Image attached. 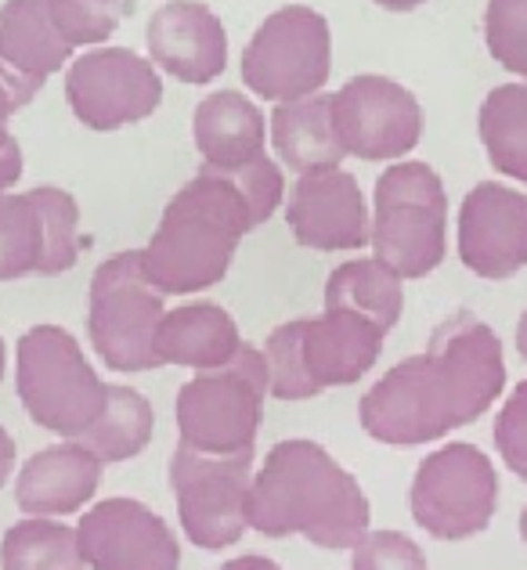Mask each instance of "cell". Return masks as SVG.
<instances>
[{
	"mask_svg": "<svg viewBox=\"0 0 527 570\" xmlns=\"http://www.w3.org/2000/svg\"><path fill=\"white\" fill-rule=\"evenodd\" d=\"M506 386L502 343L474 314H451L433 328L423 354L398 362L358 404L372 441L416 448L470 426Z\"/></svg>",
	"mask_w": 527,
	"mask_h": 570,
	"instance_id": "obj_1",
	"label": "cell"
},
{
	"mask_svg": "<svg viewBox=\"0 0 527 570\" xmlns=\"http://www.w3.org/2000/svg\"><path fill=\"white\" fill-rule=\"evenodd\" d=\"M250 528L267 538L300 534L319 549H354L369 534V499L358 480L314 441H282L253 473Z\"/></svg>",
	"mask_w": 527,
	"mask_h": 570,
	"instance_id": "obj_2",
	"label": "cell"
},
{
	"mask_svg": "<svg viewBox=\"0 0 527 570\" xmlns=\"http://www.w3.org/2000/svg\"><path fill=\"white\" fill-rule=\"evenodd\" d=\"M257 228L246 199L221 170L203 167L167 203L156 235L141 249L145 272L163 296H188L217 285L243 235Z\"/></svg>",
	"mask_w": 527,
	"mask_h": 570,
	"instance_id": "obj_3",
	"label": "cell"
},
{
	"mask_svg": "<svg viewBox=\"0 0 527 570\" xmlns=\"http://www.w3.org/2000/svg\"><path fill=\"white\" fill-rule=\"evenodd\" d=\"M387 328L348 307H325L322 318L279 325L264 343L267 390L279 401H308L329 386L358 383L383 354Z\"/></svg>",
	"mask_w": 527,
	"mask_h": 570,
	"instance_id": "obj_4",
	"label": "cell"
},
{
	"mask_svg": "<svg viewBox=\"0 0 527 570\" xmlns=\"http://www.w3.org/2000/svg\"><path fill=\"white\" fill-rule=\"evenodd\" d=\"M19 397L37 426L80 441L101 419L109 383H101L62 325H33L19 340Z\"/></svg>",
	"mask_w": 527,
	"mask_h": 570,
	"instance_id": "obj_5",
	"label": "cell"
},
{
	"mask_svg": "<svg viewBox=\"0 0 527 570\" xmlns=\"http://www.w3.org/2000/svg\"><path fill=\"white\" fill-rule=\"evenodd\" d=\"M267 365L264 351L243 343L224 368L199 372L177 394L180 444L203 455H253L264 423Z\"/></svg>",
	"mask_w": 527,
	"mask_h": 570,
	"instance_id": "obj_6",
	"label": "cell"
},
{
	"mask_svg": "<svg viewBox=\"0 0 527 570\" xmlns=\"http://www.w3.org/2000/svg\"><path fill=\"white\" fill-rule=\"evenodd\" d=\"M372 249L401 278H427L445 261L448 199L427 163H394L375 181Z\"/></svg>",
	"mask_w": 527,
	"mask_h": 570,
	"instance_id": "obj_7",
	"label": "cell"
},
{
	"mask_svg": "<svg viewBox=\"0 0 527 570\" xmlns=\"http://www.w3.org/2000/svg\"><path fill=\"white\" fill-rule=\"evenodd\" d=\"M163 314V293L148 278L138 249L116 253L90 278L87 333L113 372H153L163 365L156 354Z\"/></svg>",
	"mask_w": 527,
	"mask_h": 570,
	"instance_id": "obj_8",
	"label": "cell"
},
{
	"mask_svg": "<svg viewBox=\"0 0 527 570\" xmlns=\"http://www.w3.org/2000/svg\"><path fill=\"white\" fill-rule=\"evenodd\" d=\"M329 69H333L329 22L308 4L271 11L243 51V83L275 105L322 95Z\"/></svg>",
	"mask_w": 527,
	"mask_h": 570,
	"instance_id": "obj_9",
	"label": "cell"
},
{
	"mask_svg": "<svg viewBox=\"0 0 527 570\" xmlns=\"http://www.w3.org/2000/svg\"><path fill=\"white\" fill-rule=\"evenodd\" d=\"M412 520L438 542H462L488 523L499 505V476L474 444H445L419 462L412 480Z\"/></svg>",
	"mask_w": 527,
	"mask_h": 570,
	"instance_id": "obj_10",
	"label": "cell"
},
{
	"mask_svg": "<svg viewBox=\"0 0 527 570\" xmlns=\"http://www.w3.org/2000/svg\"><path fill=\"white\" fill-rule=\"evenodd\" d=\"M253 455H203L177 444L170 459V488L188 542L221 552L246 534Z\"/></svg>",
	"mask_w": 527,
	"mask_h": 570,
	"instance_id": "obj_11",
	"label": "cell"
},
{
	"mask_svg": "<svg viewBox=\"0 0 527 570\" xmlns=\"http://www.w3.org/2000/svg\"><path fill=\"white\" fill-rule=\"evenodd\" d=\"M77 228L80 206L62 188L0 195V282L69 272L80 257Z\"/></svg>",
	"mask_w": 527,
	"mask_h": 570,
	"instance_id": "obj_12",
	"label": "cell"
},
{
	"mask_svg": "<svg viewBox=\"0 0 527 570\" xmlns=\"http://www.w3.org/2000/svg\"><path fill=\"white\" fill-rule=\"evenodd\" d=\"M72 116L90 130H119L153 116L163 101L156 66L130 48H95L66 72Z\"/></svg>",
	"mask_w": 527,
	"mask_h": 570,
	"instance_id": "obj_13",
	"label": "cell"
},
{
	"mask_svg": "<svg viewBox=\"0 0 527 570\" xmlns=\"http://www.w3.org/2000/svg\"><path fill=\"white\" fill-rule=\"evenodd\" d=\"M333 124L343 153L358 159H401L423 138L416 95L390 77H354L333 95Z\"/></svg>",
	"mask_w": 527,
	"mask_h": 570,
	"instance_id": "obj_14",
	"label": "cell"
},
{
	"mask_svg": "<svg viewBox=\"0 0 527 570\" xmlns=\"http://www.w3.org/2000/svg\"><path fill=\"white\" fill-rule=\"evenodd\" d=\"M84 567L90 570H177L180 546L156 509L138 499H105L77 523Z\"/></svg>",
	"mask_w": 527,
	"mask_h": 570,
	"instance_id": "obj_15",
	"label": "cell"
},
{
	"mask_svg": "<svg viewBox=\"0 0 527 570\" xmlns=\"http://www.w3.org/2000/svg\"><path fill=\"white\" fill-rule=\"evenodd\" d=\"M293 238L308 249L343 253L372 243V224L354 174L340 167H319L296 177L285 203Z\"/></svg>",
	"mask_w": 527,
	"mask_h": 570,
	"instance_id": "obj_16",
	"label": "cell"
},
{
	"mask_svg": "<svg viewBox=\"0 0 527 570\" xmlns=\"http://www.w3.org/2000/svg\"><path fill=\"white\" fill-rule=\"evenodd\" d=\"M459 257L474 275L491 282L527 267V195L480 181L459 209Z\"/></svg>",
	"mask_w": 527,
	"mask_h": 570,
	"instance_id": "obj_17",
	"label": "cell"
},
{
	"mask_svg": "<svg viewBox=\"0 0 527 570\" xmlns=\"http://www.w3.org/2000/svg\"><path fill=\"white\" fill-rule=\"evenodd\" d=\"M148 55L180 83H209L228 66V37L199 0H170L148 19Z\"/></svg>",
	"mask_w": 527,
	"mask_h": 570,
	"instance_id": "obj_18",
	"label": "cell"
},
{
	"mask_svg": "<svg viewBox=\"0 0 527 570\" xmlns=\"http://www.w3.org/2000/svg\"><path fill=\"white\" fill-rule=\"evenodd\" d=\"M105 462L80 441L43 448L14 480V502L26 517H69L95 499Z\"/></svg>",
	"mask_w": 527,
	"mask_h": 570,
	"instance_id": "obj_19",
	"label": "cell"
},
{
	"mask_svg": "<svg viewBox=\"0 0 527 570\" xmlns=\"http://www.w3.org/2000/svg\"><path fill=\"white\" fill-rule=\"evenodd\" d=\"M77 51L55 0H8L0 8V62L29 83H43Z\"/></svg>",
	"mask_w": 527,
	"mask_h": 570,
	"instance_id": "obj_20",
	"label": "cell"
},
{
	"mask_svg": "<svg viewBox=\"0 0 527 570\" xmlns=\"http://www.w3.org/2000/svg\"><path fill=\"white\" fill-rule=\"evenodd\" d=\"M243 347L235 318L217 304H185L163 314L156 328V354L163 365H185L195 372L224 368Z\"/></svg>",
	"mask_w": 527,
	"mask_h": 570,
	"instance_id": "obj_21",
	"label": "cell"
},
{
	"mask_svg": "<svg viewBox=\"0 0 527 570\" xmlns=\"http://www.w3.org/2000/svg\"><path fill=\"white\" fill-rule=\"evenodd\" d=\"M195 148L206 167L235 170L264 156V116L246 95L214 91L192 116Z\"/></svg>",
	"mask_w": 527,
	"mask_h": 570,
	"instance_id": "obj_22",
	"label": "cell"
},
{
	"mask_svg": "<svg viewBox=\"0 0 527 570\" xmlns=\"http://www.w3.org/2000/svg\"><path fill=\"white\" fill-rule=\"evenodd\" d=\"M271 141L275 153L290 170H319V167H340L348 156L336 138L333 124V95H311L300 101H285L271 112Z\"/></svg>",
	"mask_w": 527,
	"mask_h": 570,
	"instance_id": "obj_23",
	"label": "cell"
},
{
	"mask_svg": "<svg viewBox=\"0 0 527 570\" xmlns=\"http://www.w3.org/2000/svg\"><path fill=\"white\" fill-rule=\"evenodd\" d=\"M325 307H348L380 322L387 333L401 322V275L383 261H348L325 282Z\"/></svg>",
	"mask_w": 527,
	"mask_h": 570,
	"instance_id": "obj_24",
	"label": "cell"
},
{
	"mask_svg": "<svg viewBox=\"0 0 527 570\" xmlns=\"http://www.w3.org/2000/svg\"><path fill=\"white\" fill-rule=\"evenodd\" d=\"M480 141L495 170L527 185V83H502L480 105Z\"/></svg>",
	"mask_w": 527,
	"mask_h": 570,
	"instance_id": "obj_25",
	"label": "cell"
},
{
	"mask_svg": "<svg viewBox=\"0 0 527 570\" xmlns=\"http://www.w3.org/2000/svg\"><path fill=\"white\" fill-rule=\"evenodd\" d=\"M153 430H156V415L148 397L130 386H109L105 412L84 433L80 444H87L101 462H127L153 444Z\"/></svg>",
	"mask_w": 527,
	"mask_h": 570,
	"instance_id": "obj_26",
	"label": "cell"
},
{
	"mask_svg": "<svg viewBox=\"0 0 527 570\" xmlns=\"http://www.w3.org/2000/svg\"><path fill=\"white\" fill-rule=\"evenodd\" d=\"M77 531L55 517H26L0 542V570H80Z\"/></svg>",
	"mask_w": 527,
	"mask_h": 570,
	"instance_id": "obj_27",
	"label": "cell"
},
{
	"mask_svg": "<svg viewBox=\"0 0 527 570\" xmlns=\"http://www.w3.org/2000/svg\"><path fill=\"white\" fill-rule=\"evenodd\" d=\"M485 40L495 62L527 80V0H488Z\"/></svg>",
	"mask_w": 527,
	"mask_h": 570,
	"instance_id": "obj_28",
	"label": "cell"
},
{
	"mask_svg": "<svg viewBox=\"0 0 527 570\" xmlns=\"http://www.w3.org/2000/svg\"><path fill=\"white\" fill-rule=\"evenodd\" d=\"M351 570H427V557L409 534L369 531L354 546Z\"/></svg>",
	"mask_w": 527,
	"mask_h": 570,
	"instance_id": "obj_29",
	"label": "cell"
},
{
	"mask_svg": "<svg viewBox=\"0 0 527 570\" xmlns=\"http://www.w3.org/2000/svg\"><path fill=\"white\" fill-rule=\"evenodd\" d=\"M209 170H214V167H209ZM221 174L238 188V195L246 199L250 214H253V220H257V224H264L282 206V195H285L282 170H279V163H271L267 156L246 163V167L221 170Z\"/></svg>",
	"mask_w": 527,
	"mask_h": 570,
	"instance_id": "obj_30",
	"label": "cell"
},
{
	"mask_svg": "<svg viewBox=\"0 0 527 570\" xmlns=\"http://www.w3.org/2000/svg\"><path fill=\"white\" fill-rule=\"evenodd\" d=\"M495 448L509 473H517L527 484V380L514 386L502 412L495 415Z\"/></svg>",
	"mask_w": 527,
	"mask_h": 570,
	"instance_id": "obj_31",
	"label": "cell"
},
{
	"mask_svg": "<svg viewBox=\"0 0 527 570\" xmlns=\"http://www.w3.org/2000/svg\"><path fill=\"white\" fill-rule=\"evenodd\" d=\"M37 91H40L37 83H29L26 77H19V72L0 62V127L14 116V109H22V105L33 101Z\"/></svg>",
	"mask_w": 527,
	"mask_h": 570,
	"instance_id": "obj_32",
	"label": "cell"
},
{
	"mask_svg": "<svg viewBox=\"0 0 527 570\" xmlns=\"http://www.w3.org/2000/svg\"><path fill=\"white\" fill-rule=\"evenodd\" d=\"M22 177V148L11 134L0 127V195Z\"/></svg>",
	"mask_w": 527,
	"mask_h": 570,
	"instance_id": "obj_33",
	"label": "cell"
},
{
	"mask_svg": "<svg viewBox=\"0 0 527 570\" xmlns=\"http://www.w3.org/2000/svg\"><path fill=\"white\" fill-rule=\"evenodd\" d=\"M11 470H14V441H11V433L0 426V488L8 484Z\"/></svg>",
	"mask_w": 527,
	"mask_h": 570,
	"instance_id": "obj_34",
	"label": "cell"
},
{
	"mask_svg": "<svg viewBox=\"0 0 527 570\" xmlns=\"http://www.w3.org/2000/svg\"><path fill=\"white\" fill-rule=\"evenodd\" d=\"M221 570H282L275 560H267V557H235L228 560Z\"/></svg>",
	"mask_w": 527,
	"mask_h": 570,
	"instance_id": "obj_35",
	"label": "cell"
},
{
	"mask_svg": "<svg viewBox=\"0 0 527 570\" xmlns=\"http://www.w3.org/2000/svg\"><path fill=\"white\" fill-rule=\"evenodd\" d=\"M372 4H380L387 11H412L419 4H427V0H372Z\"/></svg>",
	"mask_w": 527,
	"mask_h": 570,
	"instance_id": "obj_36",
	"label": "cell"
},
{
	"mask_svg": "<svg viewBox=\"0 0 527 570\" xmlns=\"http://www.w3.org/2000/svg\"><path fill=\"white\" fill-rule=\"evenodd\" d=\"M517 351H520V357L527 362V311L520 314V322H517Z\"/></svg>",
	"mask_w": 527,
	"mask_h": 570,
	"instance_id": "obj_37",
	"label": "cell"
},
{
	"mask_svg": "<svg viewBox=\"0 0 527 570\" xmlns=\"http://www.w3.org/2000/svg\"><path fill=\"white\" fill-rule=\"evenodd\" d=\"M84 4H98V8H116V11H124V0H84Z\"/></svg>",
	"mask_w": 527,
	"mask_h": 570,
	"instance_id": "obj_38",
	"label": "cell"
},
{
	"mask_svg": "<svg viewBox=\"0 0 527 570\" xmlns=\"http://www.w3.org/2000/svg\"><path fill=\"white\" fill-rule=\"evenodd\" d=\"M520 538L527 542V505H524V513H520Z\"/></svg>",
	"mask_w": 527,
	"mask_h": 570,
	"instance_id": "obj_39",
	"label": "cell"
},
{
	"mask_svg": "<svg viewBox=\"0 0 527 570\" xmlns=\"http://www.w3.org/2000/svg\"><path fill=\"white\" fill-rule=\"evenodd\" d=\"M0 380H4V340H0Z\"/></svg>",
	"mask_w": 527,
	"mask_h": 570,
	"instance_id": "obj_40",
	"label": "cell"
}]
</instances>
